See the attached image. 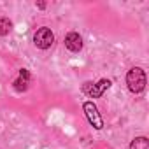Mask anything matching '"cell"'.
I'll return each mask as SVG.
<instances>
[{"label": "cell", "instance_id": "3", "mask_svg": "<svg viewBox=\"0 0 149 149\" xmlns=\"http://www.w3.org/2000/svg\"><path fill=\"white\" fill-rule=\"evenodd\" d=\"M83 109H84V114H86L90 125H91L95 130H102V128H104V119H102V116H100L97 105H95L93 102H84V104H83Z\"/></svg>", "mask_w": 149, "mask_h": 149}, {"label": "cell", "instance_id": "5", "mask_svg": "<svg viewBox=\"0 0 149 149\" xmlns=\"http://www.w3.org/2000/svg\"><path fill=\"white\" fill-rule=\"evenodd\" d=\"M65 47H67L68 51H72V53L81 51V49H83V39H81V35L76 33V32L67 33V35H65Z\"/></svg>", "mask_w": 149, "mask_h": 149}, {"label": "cell", "instance_id": "6", "mask_svg": "<svg viewBox=\"0 0 149 149\" xmlns=\"http://www.w3.org/2000/svg\"><path fill=\"white\" fill-rule=\"evenodd\" d=\"M28 84H30V72L26 68H21L18 79L14 81V90L16 91H26L28 90Z\"/></svg>", "mask_w": 149, "mask_h": 149}, {"label": "cell", "instance_id": "7", "mask_svg": "<svg viewBox=\"0 0 149 149\" xmlns=\"http://www.w3.org/2000/svg\"><path fill=\"white\" fill-rule=\"evenodd\" d=\"M130 149H149V140L146 137H137L132 140Z\"/></svg>", "mask_w": 149, "mask_h": 149}, {"label": "cell", "instance_id": "4", "mask_svg": "<svg viewBox=\"0 0 149 149\" xmlns=\"http://www.w3.org/2000/svg\"><path fill=\"white\" fill-rule=\"evenodd\" d=\"M53 42H54V35H53V32L49 30V28H39L37 32H35V35H33V44L39 47V49H47V47H51L53 46Z\"/></svg>", "mask_w": 149, "mask_h": 149}, {"label": "cell", "instance_id": "9", "mask_svg": "<svg viewBox=\"0 0 149 149\" xmlns=\"http://www.w3.org/2000/svg\"><path fill=\"white\" fill-rule=\"evenodd\" d=\"M37 7H39V9H44V7H46V4H44V2H39V4H37Z\"/></svg>", "mask_w": 149, "mask_h": 149}, {"label": "cell", "instance_id": "1", "mask_svg": "<svg viewBox=\"0 0 149 149\" xmlns=\"http://www.w3.org/2000/svg\"><path fill=\"white\" fill-rule=\"evenodd\" d=\"M126 84L132 93H140L146 88V74L140 67H133L126 74Z\"/></svg>", "mask_w": 149, "mask_h": 149}, {"label": "cell", "instance_id": "2", "mask_svg": "<svg viewBox=\"0 0 149 149\" xmlns=\"http://www.w3.org/2000/svg\"><path fill=\"white\" fill-rule=\"evenodd\" d=\"M111 81L109 79H100L98 83H84L83 84V93L84 95H88L90 98H100L102 95H104V91L105 90H109L111 88Z\"/></svg>", "mask_w": 149, "mask_h": 149}, {"label": "cell", "instance_id": "8", "mask_svg": "<svg viewBox=\"0 0 149 149\" xmlns=\"http://www.w3.org/2000/svg\"><path fill=\"white\" fill-rule=\"evenodd\" d=\"M13 28V23L9 18H0V35H7Z\"/></svg>", "mask_w": 149, "mask_h": 149}]
</instances>
